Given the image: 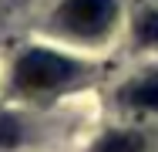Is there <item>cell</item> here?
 <instances>
[{
    "label": "cell",
    "mask_w": 158,
    "mask_h": 152,
    "mask_svg": "<svg viewBox=\"0 0 158 152\" xmlns=\"http://www.w3.org/2000/svg\"><path fill=\"white\" fill-rule=\"evenodd\" d=\"M94 152H141V142H138L135 135L114 132V135H104V139L94 145Z\"/></svg>",
    "instance_id": "obj_4"
},
{
    "label": "cell",
    "mask_w": 158,
    "mask_h": 152,
    "mask_svg": "<svg viewBox=\"0 0 158 152\" xmlns=\"http://www.w3.org/2000/svg\"><path fill=\"white\" fill-rule=\"evenodd\" d=\"M125 101L135 105V108H152V112H158V71L138 78V81L125 91Z\"/></svg>",
    "instance_id": "obj_3"
},
{
    "label": "cell",
    "mask_w": 158,
    "mask_h": 152,
    "mask_svg": "<svg viewBox=\"0 0 158 152\" xmlns=\"http://www.w3.org/2000/svg\"><path fill=\"white\" fill-rule=\"evenodd\" d=\"M20 139V125L14 115H7V112H0V145H14Z\"/></svg>",
    "instance_id": "obj_6"
},
{
    "label": "cell",
    "mask_w": 158,
    "mask_h": 152,
    "mask_svg": "<svg viewBox=\"0 0 158 152\" xmlns=\"http://www.w3.org/2000/svg\"><path fill=\"white\" fill-rule=\"evenodd\" d=\"M114 20V0H64L61 24L71 27L74 34H101Z\"/></svg>",
    "instance_id": "obj_2"
},
{
    "label": "cell",
    "mask_w": 158,
    "mask_h": 152,
    "mask_svg": "<svg viewBox=\"0 0 158 152\" xmlns=\"http://www.w3.org/2000/svg\"><path fill=\"white\" fill-rule=\"evenodd\" d=\"M74 74V64L54 51H27L20 64H17V81L31 91H44V88H57Z\"/></svg>",
    "instance_id": "obj_1"
},
{
    "label": "cell",
    "mask_w": 158,
    "mask_h": 152,
    "mask_svg": "<svg viewBox=\"0 0 158 152\" xmlns=\"http://www.w3.org/2000/svg\"><path fill=\"white\" fill-rule=\"evenodd\" d=\"M138 41L141 44H158V10H148L138 20Z\"/></svg>",
    "instance_id": "obj_5"
}]
</instances>
